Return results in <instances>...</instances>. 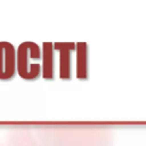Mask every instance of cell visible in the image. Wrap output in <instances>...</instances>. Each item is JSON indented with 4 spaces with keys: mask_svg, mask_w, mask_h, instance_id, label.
Instances as JSON below:
<instances>
[{
    "mask_svg": "<svg viewBox=\"0 0 146 146\" xmlns=\"http://www.w3.org/2000/svg\"><path fill=\"white\" fill-rule=\"evenodd\" d=\"M17 72L24 80H35L42 73V50L35 42L25 41L18 46Z\"/></svg>",
    "mask_w": 146,
    "mask_h": 146,
    "instance_id": "cell-1",
    "label": "cell"
},
{
    "mask_svg": "<svg viewBox=\"0 0 146 146\" xmlns=\"http://www.w3.org/2000/svg\"><path fill=\"white\" fill-rule=\"evenodd\" d=\"M17 71V50L7 41H0V80H10Z\"/></svg>",
    "mask_w": 146,
    "mask_h": 146,
    "instance_id": "cell-2",
    "label": "cell"
},
{
    "mask_svg": "<svg viewBox=\"0 0 146 146\" xmlns=\"http://www.w3.org/2000/svg\"><path fill=\"white\" fill-rule=\"evenodd\" d=\"M55 50L59 51V78L68 80L71 78V54L76 49V44L73 42H55Z\"/></svg>",
    "mask_w": 146,
    "mask_h": 146,
    "instance_id": "cell-3",
    "label": "cell"
},
{
    "mask_svg": "<svg viewBox=\"0 0 146 146\" xmlns=\"http://www.w3.org/2000/svg\"><path fill=\"white\" fill-rule=\"evenodd\" d=\"M54 43H42V76L46 80L54 79L55 75V58H54Z\"/></svg>",
    "mask_w": 146,
    "mask_h": 146,
    "instance_id": "cell-4",
    "label": "cell"
},
{
    "mask_svg": "<svg viewBox=\"0 0 146 146\" xmlns=\"http://www.w3.org/2000/svg\"><path fill=\"white\" fill-rule=\"evenodd\" d=\"M87 44L79 42L76 43V76L78 79H87Z\"/></svg>",
    "mask_w": 146,
    "mask_h": 146,
    "instance_id": "cell-5",
    "label": "cell"
}]
</instances>
